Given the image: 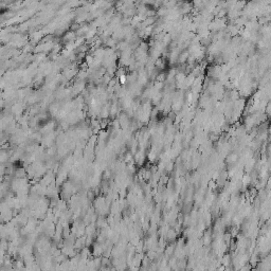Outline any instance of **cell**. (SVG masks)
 Instances as JSON below:
<instances>
[{"label": "cell", "instance_id": "obj_1", "mask_svg": "<svg viewBox=\"0 0 271 271\" xmlns=\"http://www.w3.org/2000/svg\"><path fill=\"white\" fill-rule=\"evenodd\" d=\"M175 247H176V245H175L174 243H171L169 246H166L165 248H164V257H165V258L169 260V257H171L174 255Z\"/></svg>", "mask_w": 271, "mask_h": 271}, {"label": "cell", "instance_id": "obj_2", "mask_svg": "<svg viewBox=\"0 0 271 271\" xmlns=\"http://www.w3.org/2000/svg\"><path fill=\"white\" fill-rule=\"evenodd\" d=\"M165 236H166V241H169V243H173L176 239V237H177V232L173 229H169L167 232L165 233Z\"/></svg>", "mask_w": 271, "mask_h": 271}, {"label": "cell", "instance_id": "obj_3", "mask_svg": "<svg viewBox=\"0 0 271 271\" xmlns=\"http://www.w3.org/2000/svg\"><path fill=\"white\" fill-rule=\"evenodd\" d=\"M210 243H212V235H211V232H205L203 238H202V245L205 246H209Z\"/></svg>", "mask_w": 271, "mask_h": 271}, {"label": "cell", "instance_id": "obj_4", "mask_svg": "<svg viewBox=\"0 0 271 271\" xmlns=\"http://www.w3.org/2000/svg\"><path fill=\"white\" fill-rule=\"evenodd\" d=\"M237 159H238L237 154H235V152H231V154H229V156L227 157V162L229 164H234V163L237 162Z\"/></svg>", "mask_w": 271, "mask_h": 271}, {"label": "cell", "instance_id": "obj_5", "mask_svg": "<svg viewBox=\"0 0 271 271\" xmlns=\"http://www.w3.org/2000/svg\"><path fill=\"white\" fill-rule=\"evenodd\" d=\"M251 181H252V178L250 175H245V176H243V178H241V183H243V186H249L250 183H251Z\"/></svg>", "mask_w": 271, "mask_h": 271}, {"label": "cell", "instance_id": "obj_6", "mask_svg": "<svg viewBox=\"0 0 271 271\" xmlns=\"http://www.w3.org/2000/svg\"><path fill=\"white\" fill-rule=\"evenodd\" d=\"M156 157H157L156 152H150V155H148V159H150V161H155Z\"/></svg>", "mask_w": 271, "mask_h": 271}]
</instances>
